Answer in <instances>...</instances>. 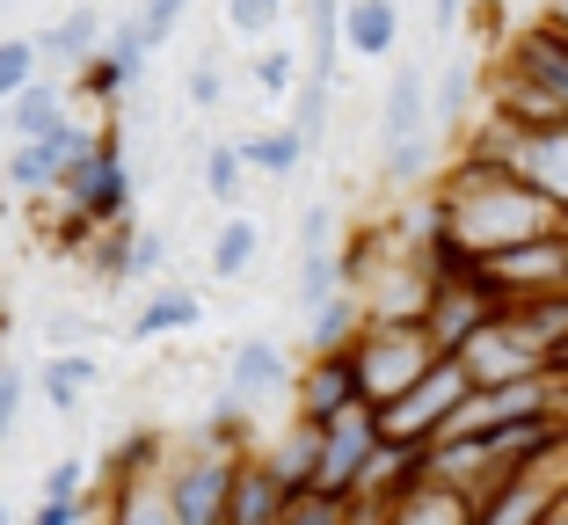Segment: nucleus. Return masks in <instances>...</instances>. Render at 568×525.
I'll return each mask as SVG.
<instances>
[{"label":"nucleus","instance_id":"1","mask_svg":"<svg viewBox=\"0 0 568 525\" xmlns=\"http://www.w3.org/2000/svg\"><path fill=\"white\" fill-rule=\"evenodd\" d=\"M437 220H445V234L467 255H503V249H518V241H532V234L568 226V212L525 169H496V161H467V153H459V161L437 175Z\"/></svg>","mask_w":568,"mask_h":525},{"label":"nucleus","instance_id":"2","mask_svg":"<svg viewBox=\"0 0 568 525\" xmlns=\"http://www.w3.org/2000/svg\"><path fill=\"white\" fill-rule=\"evenodd\" d=\"M488 102L503 118H518L525 132L568 118V30L561 22L539 16L532 30L510 37V51L496 59V81H488Z\"/></svg>","mask_w":568,"mask_h":525},{"label":"nucleus","instance_id":"3","mask_svg":"<svg viewBox=\"0 0 568 525\" xmlns=\"http://www.w3.org/2000/svg\"><path fill=\"white\" fill-rule=\"evenodd\" d=\"M351 351H357V373H365V402H379V408L394 402V394H408L437 357H445L423 322H386V314H372Z\"/></svg>","mask_w":568,"mask_h":525},{"label":"nucleus","instance_id":"4","mask_svg":"<svg viewBox=\"0 0 568 525\" xmlns=\"http://www.w3.org/2000/svg\"><path fill=\"white\" fill-rule=\"evenodd\" d=\"M59 190H67L73 204H81L88 220H132V161H124V124H95V147L73 153L67 175H59Z\"/></svg>","mask_w":568,"mask_h":525},{"label":"nucleus","instance_id":"5","mask_svg":"<svg viewBox=\"0 0 568 525\" xmlns=\"http://www.w3.org/2000/svg\"><path fill=\"white\" fill-rule=\"evenodd\" d=\"M248 445H226V438H197L190 460L168 467V511L175 525H226V496H234V467Z\"/></svg>","mask_w":568,"mask_h":525},{"label":"nucleus","instance_id":"6","mask_svg":"<svg viewBox=\"0 0 568 525\" xmlns=\"http://www.w3.org/2000/svg\"><path fill=\"white\" fill-rule=\"evenodd\" d=\"M467 394H474L467 357L445 351V357L430 365V373L416 380V387L394 394V402L379 408V424H386V438H437V431H452V416L467 408Z\"/></svg>","mask_w":568,"mask_h":525},{"label":"nucleus","instance_id":"7","mask_svg":"<svg viewBox=\"0 0 568 525\" xmlns=\"http://www.w3.org/2000/svg\"><path fill=\"white\" fill-rule=\"evenodd\" d=\"M379 445H386L379 402H357V408H343V416H328V424H321V482H314V489L357 504V489H365Z\"/></svg>","mask_w":568,"mask_h":525},{"label":"nucleus","instance_id":"8","mask_svg":"<svg viewBox=\"0 0 568 525\" xmlns=\"http://www.w3.org/2000/svg\"><path fill=\"white\" fill-rule=\"evenodd\" d=\"M481 263H488V285L503 292V306L532 300V292H568V226L532 234V241H518V249H503V255H481Z\"/></svg>","mask_w":568,"mask_h":525},{"label":"nucleus","instance_id":"9","mask_svg":"<svg viewBox=\"0 0 568 525\" xmlns=\"http://www.w3.org/2000/svg\"><path fill=\"white\" fill-rule=\"evenodd\" d=\"M365 402V373H357V351H306V373L292 380V416L306 424H328L343 408Z\"/></svg>","mask_w":568,"mask_h":525},{"label":"nucleus","instance_id":"10","mask_svg":"<svg viewBox=\"0 0 568 525\" xmlns=\"http://www.w3.org/2000/svg\"><path fill=\"white\" fill-rule=\"evenodd\" d=\"M459 357H467L474 387H503V380H525V373H554L547 357H539V343L525 336L510 314H496V322H481L467 343H459Z\"/></svg>","mask_w":568,"mask_h":525},{"label":"nucleus","instance_id":"11","mask_svg":"<svg viewBox=\"0 0 568 525\" xmlns=\"http://www.w3.org/2000/svg\"><path fill=\"white\" fill-rule=\"evenodd\" d=\"M394 525H481V496L467 489V482H452V475H423L408 482L402 496H394V511H386Z\"/></svg>","mask_w":568,"mask_h":525},{"label":"nucleus","instance_id":"12","mask_svg":"<svg viewBox=\"0 0 568 525\" xmlns=\"http://www.w3.org/2000/svg\"><path fill=\"white\" fill-rule=\"evenodd\" d=\"M416 132H437V110H430V81H423V67L402 59L394 81H386V102H379V147L416 139Z\"/></svg>","mask_w":568,"mask_h":525},{"label":"nucleus","instance_id":"13","mask_svg":"<svg viewBox=\"0 0 568 525\" xmlns=\"http://www.w3.org/2000/svg\"><path fill=\"white\" fill-rule=\"evenodd\" d=\"M59 175H67V139L59 132L8 139V147H0V183L16 190V198H44V190H59Z\"/></svg>","mask_w":568,"mask_h":525},{"label":"nucleus","instance_id":"14","mask_svg":"<svg viewBox=\"0 0 568 525\" xmlns=\"http://www.w3.org/2000/svg\"><path fill=\"white\" fill-rule=\"evenodd\" d=\"M73 95H81V88H73L67 73H37V81L16 88V102H8V139H44V132H59V124L73 118Z\"/></svg>","mask_w":568,"mask_h":525},{"label":"nucleus","instance_id":"15","mask_svg":"<svg viewBox=\"0 0 568 525\" xmlns=\"http://www.w3.org/2000/svg\"><path fill=\"white\" fill-rule=\"evenodd\" d=\"M102 37H110V22H102L88 0H81V8H67L51 30H37V44H44V73H67V81H73V73L102 51Z\"/></svg>","mask_w":568,"mask_h":525},{"label":"nucleus","instance_id":"16","mask_svg":"<svg viewBox=\"0 0 568 525\" xmlns=\"http://www.w3.org/2000/svg\"><path fill=\"white\" fill-rule=\"evenodd\" d=\"M284 482L270 475V460L263 453H241L234 467V496H226V525H284Z\"/></svg>","mask_w":568,"mask_h":525},{"label":"nucleus","instance_id":"17","mask_svg":"<svg viewBox=\"0 0 568 525\" xmlns=\"http://www.w3.org/2000/svg\"><path fill=\"white\" fill-rule=\"evenodd\" d=\"M284 387H292V357H284L270 336H241L234 365H226V394H241V402H270V394H284Z\"/></svg>","mask_w":568,"mask_h":525},{"label":"nucleus","instance_id":"18","mask_svg":"<svg viewBox=\"0 0 568 525\" xmlns=\"http://www.w3.org/2000/svg\"><path fill=\"white\" fill-rule=\"evenodd\" d=\"M365 322H372V306H365L357 285L328 292L321 306H306V351H351V343L365 336Z\"/></svg>","mask_w":568,"mask_h":525},{"label":"nucleus","instance_id":"19","mask_svg":"<svg viewBox=\"0 0 568 525\" xmlns=\"http://www.w3.org/2000/svg\"><path fill=\"white\" fill-rule=\"evenodd\" d=\"M518 169L568 212V118L561 124H532V132L518 139Z\"/></svg>","mask_w":568,"mask_h":525},{"label":"nucleus","instance_id":"20","mask_svg":"<svg viewBox=\"0 0 568 525\" xmlns=\"http://www.w3.org/2000/svg\"><path fill=\"white\" fill-rule=\"evenodd\" d=\"M270 475L284 482V496H306L321 482V424H306V416H292V431H284L277 445H270Z\"/></svg>","mask_w":568,"mask_h":525},{"label":"nucleus","instance_id":"21","mask_svg":"<svg viewBox=\"0 0 568 525\" xmlns=\"http://www.w3.org/2000/svg\"><path fill=\"white\" fill-rule=\"evenodd\" d=\"M394 44H402V8L394 0H343V51L386 59Z\"/></svg>","mask_w":568,"mask_h":525},{"label":"nucleus","instance_id":"22","mask_svg":"<svg viewBox=\"0 0 568 525\" xmlns=\"http://www.w3.org/2000/svg\"><path fill=\"white\" fill-rule=\"evenodd\" d=\"M241 153H248V169H255V175H270V183L300 175L306 161H314V147H306L300 124H277V132H248V139H241Z\"/></svg>","mask_w":568,"mask_h":525},{"label":"nucleus","instance_id":"23","mask_svg":"<svg viewBox=\"0 0 568 525\" xmlns=\"http://www.w3.org/2000/svg\"><path fill=\"white\" fill-rule=\"evenodd\" d=\"M204 322V300L183 285H161L146 306L132 314V343H153V336H175V329H197Z\"/></svg>","mask_w":568,"mask_h":525},{"label":"nucleus","instance_id":"24","mask_svg":"<svg viewBox=\"0 0 568 525\" xmlns=\"http://www.w3.org/2000/svg\"><path fill=\"white\" fill-rule=\"evenodd\" d=\"M88 387H95V357H81V351L44 357V373H37V394L51 402V416H81V394Z\"/></svg>","mask_w":568,"mask_h":525},{"label":"nucleus","instance_id":"25","mask_svg":"<svg viewBox=\"0 0 568 525\" xmlns=\"http://www.w3.org/2000/svg\"><path fill=\"white\" fill-rule=\"evenodd\" d=\"M139 81H146V73H132V67L118 59V51H95V59H88V67L73 73L81 102H95V110H124V102L139 95Z\"/></svg>","mask_w":568,"mask_h":525},{"label":"nucleus","instance_id":"26","mask_svg":"<svg viewBox=\"0 0 568 525\" xmlns=\"http://www.w3.org/2000/svg\"><path fill=\"white\" fill-rule=\"evenodd\" d=\"M430 110H437V132H467V124L481 118V102H474V67H467V59H452V67L437 73Z\"/></svg>","mask_w":568,"mask_h":525},{"label":"nucleus","instance_id":"27","mask_svg":"<svg viewBox=\"0 0 568 525\" xmlns=\"http://www.w3.org/2000/svg\"><path fill=\"white\" fill-rule=\"evenodd\" d=\"M132 234H139V220H110L81 249V263L95 271V285H124V277H132Z\"/></svg>","mask_w":568,"mask_h":525},{"label":"nucleus","instance_id":"28","mask_svg":"<svg viewBox=\"0 0 568 525\" xmlns=\"http://www.w3.org/2000/svg\"><path fill=\"white\" fill-rule=\"evenodd\" d=\"M255 249H263V234H255V220H226L212 241V277H226V285H241L255 263Z\"/></svg>","mask_w":568,"mask_h":525},{"label":"nucleus","instance_id":"29","mask_svg":"<svg viewBox=\"0 0 568 525\" xmlns=\"http://www.w3.org/2000/svg\"><path fill=\"white\" fill-rule=\"evenodd\" d=\"M328 292H343V255H335V249H300V277H292L300 314H306V306H321Z\"/></svg>","mask_w":568,"mask_h":525},{"label":"nucleus","instance_id":"30","mask_svg":"<svg viewBox=\"0 0 568 525\" xmlns=\"http://www.w3.org/2000/svg\"><path fill=\"white\" fill-rule=\"evenodd\" d=\"M204 198L212 204H234L241 198V175H248V153H241V139H219V147H204Z\"/></svg>","mask_w":568,"mask_h":525},{"label":"nucleus","instance_id":"31","mask_svg":"<svg viewBox=\"0 0 568 525\" xmlns=\"http://www.w3.org/2000/svg\"><path fill=\"white\" fill-rule=\"evenodd\" d=\"M44 73V44L37 37H0V102H16V88H30Z\"/></svg>","mask_w":568,"mask_h":525},{"label":"nucleus","instance_id":"32","mask_svg":"<svg viewBox=\"0 0 568 525\" xmlns=\"http://www.w3.org/2000/svg\"><path fill=\"white\" fill-rule=\"evenodd\" d=\"M328 102H335V81H314V73H306L300 95H292V124L306 132V147H314V153H321V139H328Z\"/></svg>","mask_w":568,"mask_h":525},{"label":"nucleus","instance_id":"33","mask_svg":"<svg viewBox=\"0 0 568 525\" xmlns=\"http://www.w3.org/2000/svg\"><path fill=\"white\" fill-rule=\"evenodd\" d=\"M255 88H270V95H292L300 88V51H284V44H270V51H255Z\"/></svg>","mask_w":568,"mask_h":525},{"label":"nucleus","instance_id":"34","mask_svg":"<svg viewBox=\"0 0 568 525\" xmlns=\"http://www.w3.org/2000/svg\"><path fill=\"white\" fill-rule=\"evenodd\" d=\"M132 16H139V30H146V44H153V51H161V44H168V37L183 30V16H190V0H139Z\"/></svg>","mask_w":568,"mask_h":525},{"label":"nucleus","instance_id":"35","mask_svg":"<svg viewBox=\"0 0 568 525\" xmlns=\"http://www.w3.org/2000/svg\"><path fill=\"white\" fill-rule=\"evenodd\" d=\"M277 16H284L277 0H226V22H234V37H248V44H255V37H263Z\"/></svg>","mask_w":568,"mask_h":525},{"label":"nucleus","instance_id":"36","mask_svg":"<svg viewBox=\"0 0 568 525\" xmlns=\"http://www.w3.org/2000/svg\"><path fill=\"white\" fill-rule=\"evenodd\" d=\"M161 263H168V241L153 234V226H139V234H132V285H153Z\"/></svg>","mask_w":568,"mask_h":525},{"label":"nucleus","instance_id":"37","mask_svg":"<svg viewBox=\"0 0 568 525\" xmlns=\"http://www.w3.org/2000/svg\"><path fill=\"white\" fill-rule=\"evenodd\" d=\"M22 394H30V380L16 365H0V445L16 438V424H22Z\"/></svg>","mask_w":568,"mask_h":525},{"label":"nucleus","instance_id":"38","mask_svg":"<svg viewBox=\"0 0 568 525\" xmlns=\"http://www.w3.org/2000/svg\"><path fill=\"white\" fill-rule=\"evenodd\" d=\"M219 95H226L219 59H197V67H190V110H219Z\"/></svg>","mask_w":568,"mask_h":525},{"label":"nucleus","instance_id":"39","mask_svg":"<svg viewBox=\"0 0 568 525\" xmlns=\"http://www.w3.org/2000/svg\"><path fill=\"white\" fill-rule=\"evenodd\" d=\"M153 453H161V438H153V431H139V438H124V445H118V467H110V475H146Z\"/></svg>","mask_w":568,"mask_h":525},{"label":"nucleus","instance_id":"40","mask_svg":"<svg viewBox=\"0 0 568 525\" xmlns=\"http://www.w3.org/2000/svg\"><path fill=\"white\" fill-rule=\"evenodd\" d=\"M300 249H335V212L328 204H306L300 212Z\"/></svg>","mask_w":568,"mask_h":525},{"label":"nucleus","instance_id":"41","mask_svg":"<svg viewBox=\"0 0 568 525\" xmlns=\"http://www.w3.org/2000/svg\"><path fill=\"white\" fill-rule=\"evenodd\" d=\"M30 518H37V525H81V518H88V504H81V496H44Z\"/></svg>","mask_w":568,"mask_h":525},{"label":"nucleus","instance_id":"42","mask_svg":"<svg viewBox=\"0 0 568 525\" xmlns=\"http://www.w3.org/2000/svg\"><path fill=\"white\" fill-rule=\"evenodd\" d=\"M81 489H88V467H81V460H59V467L44 475V496H81Z\"/></svg>","mask_w":568,"mask_h":525},{"label":"nucleus","instance_id":"43","mask_svg":"<svg viewBox=\"0 0 568 525\" xmlns=\"http://www.w3.org/2000/svg\"><path fill=\"white\" fill-rule=\"evenodd\" d=\"M474 0H430V22H437V37H452L459 30V16H467Z\"/></svg>","mask_w":568,"mask_h":525},{"label":"nucleus","instance_id":"44","mask_svg":"<svg viewBox=\"0 0 568 525\" xmlns=\"http://www.w3.org/2000/svg\"><path fill=\"white\" fill-rule=\"evenodd\" d=\"M547 22H561V30H568V0H547Z\"/></svg>","mask_w":568,"mask_h":525},{"label":"nucleus","instance_id":"45","mask_svg":"<svg viewBox=\"0 0 568 525\" xmlns=\"http://www.w3.org/2000/svg\"><path fill=\"white\" fill-rule=\"evenodd\" d=\"M554 416H561V424H568V380H561V394H554Z\"/></svg>","mask_w":568,"mask_h":525},{"label":"nucleus","instance_id":"46","mask_svg":"<svg viewBox=\"0 0 568 525\" xmlns=\"http://www.w3.org/2000/svg\"><path fill=\"white\" fill-rule=\"evenodd\" d=\"M8 518H16V511H8V504H0V525H8Z\"/></svg>","mask_w":568,"mask_h":525},{"label":"nucleus","instance_id":"47","mask_svg":"<svg viewBox=\"0 0 568 525\" xmlns=\"http://www.w3.org/2000/svg\"><path fill=\"white\" fill-rule=\"evenodd\" d=\"M8 8H16V0H0V16H8Z\"/></svg>","mask_w":568,"mask_h":525},{"label":"nucleus","instance_id":"48","mask_svg":"<svg viewBox=\"0 0 568 525\" xmlns=\"http://www.w3.org/2000/svg\"><path fill=\"white\" fill-rule=\"evenodd\" d=\"M0 336H8V322H0ZM0 365H8V357H0Z\"/></svg>","mask_w":568,"mask_h":525},{"label":"nucleus","instance_id":"49","mask_svg":"<svg viewBox=\"0 0 568 525\" xmlns=\"http://www.w3.org/2000/svg\"><path fill=\"white\" fill-rule=\"evenodd\" d=\"M0 322H8V306H0Z\"/></svg>","mask_w":568,"mask_h":525}]
</instances>
